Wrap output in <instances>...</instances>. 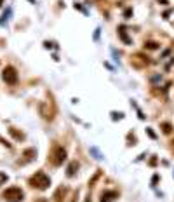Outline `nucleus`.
<instances>
[{
    "label": "nucleus",
    "instance_id": "a211bd4d",
    "mask_svg": "<svg viewBox=\"0 0 174 202\" xmlns=\"http://www.w3.org/2000/svg\"><path fill=\"white\" fill-rule=\"evenodd\" d=\"M2 2H4V0H0V5H2Z\"/></svg>",
    "mask_w": 174,
    "mask_h": 202
},
{
    "label": "nucleus",
    "instance_id": "f8f14e48",
    "mask_svg": "<svg viewBox=\"0 0 174 202\" xmlns=\"http://www.w3.org/2000/svg\"><path fill=\"white\" fill-rule=\"evenodd\" d=\"M99 35H101V28H96V32H94V40L96 42L99 40Z\"/></svg>",
    "mask_w": 174,
    "mask_h": 202
},
{
    "label": "nucleus",
    "instance_id": "4468645a",
    "mask_svg": "<svg viewBox=\"0 0 174 202\" xmlns=\"http://www.w3.org/2000/svg\"><path fill=\"white\" fill-rule=\"evenodd\" d=\"M157 181H159V174H155L151 178V187H157Z\"/></svg>",
    "mask_w": 174,
    "mask_h": 202
},
{
    "label": "nucleus",
    "instance_id": "f3484780",
    "mask_svg": "<svg viewBox=\"0 0 174 202\" xmlns=\"http://www.w3.org/2000/svg\"><path fill=\"white\" fill-rule=\"evenodd\" d=\"M43 46H46L47 49H52V47H54V44H51V42H46V44H43Z\"/></svg>",
    "mask_w": 174,
    "mask_h": 202
},
{
    "label": "nucleus",
    "instance_id": "2eb2a0df",
    "mask_svg": "<svg viewBox=\"0 0 174 202\" xmlns=\"http://www.w3.org/2000/svg\"><path fill=\"white\" fill-rule=\"evenodd\" d=\"M112 115H113V119H115V120H117V119H122V117H124V113H120V111H118V113H117V111H113Z\"/></svg>",
    "mask_w": 174,
    "mask_h": 202
},
{
    "label": "nucleus",
    "instance_id": "6e6552de",
    "mask_svg": "<svg viewBox=\"0 0 174 202\" xmlns=\"http://www.w3.org/2000/svg\"><path fill=\"white\" fill-rule=\"evenodd\" d=\"M75 169H78V164L77 162H72L70 166H68V171H66V174L72 178V176H75Z\"/></svg>",
    "mask_w": 174,
    "mask_h": 202
},
{
    "label": "nucleus",
    "instance_id": "dca6fc26",
    "mask_svg": "<svg viewBox=\"0 0 174 202\" xmlns=\"http://www.w3.org/2000/svg\"><path fill=\"white\" fill-rule=\"evenodd\" d=\"M146 132H148V134H150V138H153V140H155V138H157V134H155V132H153V131H151V129H146Z\"/></svg>",
    "mask_w": 174,
    "mask_h": 202
},
{
    "label": "nucleus",
    "instance_id": "39448f33",
    "mask_svg": "<svg viewBox=\"0 0 174 202\" xmlns=\"http://www.w3.org/2000/svg\"><path fill=\"white\" fill-rule=\"evenodd\" d=\"M118 197V193L117 192H103V195H101V202H112L113 199H117Z\"/></svg>",
    "mask_w": 174,
    "mask_h": 202
},
{
    "label": "nucleus",
    "instance_id": "9b49d317",
    "mask_svg": "<svg viewBox=\"0 0 174 202\" xmlns=\"http://www.w3.org/2000/svg\"><path fill=\"white\" fill-rule=\"evenodd\" d=\"M5 181H7V174L5 172H0V185L5 183Z\"/></svg>",
    "mask_w": 174,
    "mask_h": 202
},
{
    "label": "nucleus",
    "instance_id": "7ed1b4c3",
    "mask_svg": "<svg viewBox=\"0 0 174 202\" xmlns=\"http://www.w3.org/2000/svg\"><path fill=\"white\" fill-rule=\"evenodd\" d=\"M4 80L7 84H11V85H14L17 82V73H16V70L12 68V66H7V68L4 70Z\"/></svg>",
    "mask_w": 174,
    "mask_h": 202
},
{
    "label": "nucleus",
    "instance_id": "f03ea898",
    "mask_svg": "<svg viewBox=\"0 0 174 202\" xmlns=\"http://www.w3.org/2000/svg\"><path fill=\"white\" fill-rule=\"evenodd\" d=\"M4 197L9 202H21V200H23V197H25V193H23V190L17 188V187H11V188H7L4 192Z\"/></svg>",
    "mask_w": 174,
    "mask_h": 202
},
{
    "label": "nucleus",
    "instance_id": "1a4fd4ad",
    "mask_svg": "<svg viewBox=\"0 0 174 202\" xmlns=\"http://www.w3.org/2000/svg\"><path fill=\"white\" fill-rule=\"evenodd\" d=\"M118 33H120V37H122V40H124L125 44H130V38H129V37L125 35V32H124V28H120V32H118Z\"/></svg>",
    "mask_w": 174,
    "mask_h": 202
},
{
    "label": "nucleus",
    "instance_id": "423d86ee",
    "mask_svg": "<svg viewBox=\"0 0 174 202\" xmlns=\"http://www.w3.org/2000/svg\"><path fill=\"white\" fill-rule=\"evenodd\" d=\"M12 16V7H7L2 14V17H0V26H5V23L9 21V17Z\"/></svg>",
    "mask_w": 174,
    "mask_h": 202
},
{
    "label": "nucleus",
    "instance_id": "f257e3e1",
    "mask_svg": "<svg viewBox=\"0 0 174 202\" xmlns=\"http://www.w3.org/2000/svg\"><path fill=\"white\" fill-rule=\"evenodd\" d=\"M30 185H31L33 188H38V190H46V188L51 185V179H49V176H47L46 172L38 171L35 176H31V179H30Z\"/></svg>",
    "mask_w": 174,
    "mask_h": 202
},
{
    "label": "nucleus",
    "instance_id": "9d476101",
    "mask_svg": "<svg viewBox=\"0 0 174 202\" xmlns=\"http://www.w3.org/2000/svg\"><path fill=\"white\" fill-rule=\"evenodd\" d=\"M145 47H148V49H157V47H159V44H155V42H148Z\"/></svg>",
    "mask_w": 174,
    "mask_h": 202
},
{
    "label": "nucleus",
    "instance_id": "20e7f679",
    "mask_svg": "<svg viewBox=\"0 0 174 202\" xmlns=\"http://www.w3.org/2000/svg\"><path fill=\"white\" fill-rule=\"evenodd\" d=\"M64 160H66V150L58 146L56 148V159H54V166H61Z\"/></svg>",
    "mask_w": 174,
    "mask_h": 202
},
{
    "label": "nucleus",
    "instance_id": "ddd939ff",
    "mask_svg": "<svg viewBox=\"0 0 174 202\" xmlns=\"http://www.w3.org/2000/svg\"><path fill=\"white\" fill-rule=\"evenodd\" d=\"M162 127H164V132H171V131H172L171 124H162Z\"/></svg>",
    "mask_w": 174,
    "mask_h": 202
},
{
    "label": "nucleus",
    "instance_id": "0eeeda50",
    "mask_svg": "<svg viewBox=\"0 0 174 202\" xmlns=\"http://www.w3.org/2000/svg\"><path fill=\"white\" fill-rule=\"evenodd\" d=\"M91 155H94V159H96V160H103V159H104L103 153H101L96 146H91Z\"/></svg>",
    "mask_w": 174,
    "mask_h": 202
}]
</instances>
